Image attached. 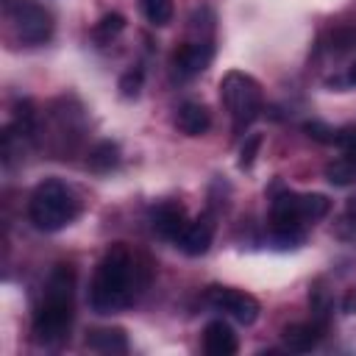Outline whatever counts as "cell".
Returning a JSON list of instances; mask_svg holds the SVG:
<instances>
[{
	"label": "cell",
	"mask_w": 356,
	"mask_h": 356,
	"mask_svg": "<svg viewBox=\"0 0 356 356\" xmlns=\"http://www.w3.org/2000/svg\"><path fill=\"white\" fill-rule=\"evenodd\" d=\"M334 145L342 150V156H348L350 161H356V128H342V131H337Z\"/></svg>",
	"instance_id": "cb8c5ba5"
},
{
	"label": "cell",
	"mask_w": 356,
	"mask_h": 356,
	"mask_svg": "<svg viewBox=\"0 0 356 356\" xmlns=\"http://www.w3.org/2000/svg\"><path fill=\"white\" fill-rule=\"evenodd\" d=\"M78 211H81L78 195L72 192V186H67L58 178H44L28 200V217H31L33 228H39L44 234H53V231H61L64 225H70L78 217Z\"/></svg>",
	"instance_id": "3957f363"
},
{
	"label": "cell",
	"mask_w": 356,
	"mask_h": 356,
	"mask_svg": "<svg viewBox=\"0 0 356 356\" xmlns=\"http://www.w3.org/2000/svg\"><path fill=\"white\" fill-rule=\"evenodd\" d=\"M72 289H75V273L67 264H58L47 281L42 300L33 312V339L44 348H56L67 339L72 325Z\"/></svg>",
	"instance_id": "7a4b0ae2"
},
{
	"label": "cell",
	"mask_w": 356,
	"mask_h": 356,
	"mask_svg": "<svg viewBox=\"0 0 356 356\" xmlns=\"http://www.w3.org/2000/svg\"><path fill=\"white\" fill-rule=\"evenodd\" d=\"M214 58V42L211 39H189L172 53V70L178 78H195L209 70Z\"/></svg>",
	"instance_id": "52a82bcc"
},
{
	"label": "cell",
	"mask_w": 356,
	"mask_h": 356,
	"mask_svg": "<svg viewBox=\"0 0 356 356\" xmlns=\"http://www.w3.org/2000/svg\"><path fill=\"white\" fill-rule=\"evenodd\" d=\"M303 131H306V134H309L314 142H323V145H334V139H337V131H334L331 125L320 122V120L306 122V125H303Z\"/></svg>",
	"instance_id": "603a6c76"
},
{
	"label": "cell",
	"mask_w": 356,
	"mask_h": 356,
	"mask_svg": "<svg viewBox=\"0 0 356 356\" xmlns=\"http://www.w3.org/2000/svg\"><path fill=\"white\" fill-rule=\"evenodd\" d=\"M6 17L11 22L14 36L22 44H42L53 36V17L42 6L31 0H8L6 3Z\"/></svg>",
	"instance_id": "5b68a950"
},
{
	"label": "cell",
	"mask_w": 356,
	"mask_h": 356,
	"mask_svg": "<svg viewBox=\"0 0 356 356\" xmlns=\"http://www.w3.org/2000/svg\"><path fill=\"white\" fill-rule=\"evenodd\" d=\"M334 236L342 242H356V195L348 197L339 217L334 220Z\"/></svg>",
	"instance_id": "e0dca14e"
},
{
	"label": "cell",
	"mask_w": 356,
	"mask_h": 356,
	"mask_svg": "<svg viewBox=\"0 0 356 356\" xmlns=\"http://www.w3.org/2000/svg\"><path fill=\"white\" fill-rule=\"evenodd\" d=\"M325 178H328V184H334V186H348V184H353V181H356V161H350L348 156L334 159L331 164H325Z\"/></svg>",
	"instance_id": "ac0fdd59"
},
{
	"label": "cell",
	"mask_w": 356,
	"mask_h": 356,
	"mask_svg": "<svg viewBox=\"0 0 356 356\" xmlns=\"http://www.w3.org/2000/svg\"><path fill=\"white\" fill-rule=\"evenodd\" d=\"M339 86H356V64L348 67V72L342 75V81H337Z\"/></svg>",
	"instance_id": "484cf974"
},
{
	"label": "cell",
	"mask_w": 356,
	"mask_h": 356,
	"mask_svg": "<svg viewBox=\"0 0 356 356\" xmlns=\"http://www.w3.org/2000/svg\"><path fill=\"white\" fill-rule=\"evenodd\" d=\"M220 100H222L225 111L231 114V122H234L236 134H245L259 120V114L264 108V97H261L259 81L253 75H248V72H239V70H231V72L222 75Z\"/></svg>",
	"instance_id": "277c9868"
},
{
	"label": "cell",
	"mask_w": 356,
	"mask_h": 356,
	"mask_svg": "<svg viewBox=\"0 0 356 356\" xmlns=\"http://www.w3.org/2000/svg\"><path fill=\"white\" fill-rule=\"evenodd\" d=\"M339 309H342V314H353V312H356V286H350V289L342 295Z\"/></svg>",
	"instance_id": "d4e9b609"
},
{
	"label": "cell",
	"mask_w": 356,
	"mask_h": 356,
	"mask_svg": "<svg viewBox=\"0 0 356 356\" xmlns=\"http://www.w3.org/2000/svg\"><path fill=\"white\" fill-rule=\"evenodd\" d=\"M323 331L325 325L320 320H312V323H292L281 331V339H284V348L286 350H295V353H306L312 348H317V342L323 339Z\"/></svg>",
	"instance_id": "30bf717a"
},
{
	"label": "cell",
	"mask_w": 356,
	"mask_h": 356,
	"mask_svg": "<svg viewBox=\"0 0 356 356\" xmlns=\"http://www.w3.org/2000/svg\"><path fill=\"white\" fill-rule=\"evenodd\" d=\"M122 28H125V17L122 14H117V11H111V14H106L97 25H95V39L100 42V44H106V42H111L114 36H120L122 33Z\"/></svg>",
	"instance_id": "ffe728a7"
},
{
	"label": "cell",
	"mask_w": 356,
	"mask_h": 356,
	"mask_svg": "<svg viewBox=\"0 0 356 356\" xmlns=\"http://www.w3.org/2000/svg\"><path fill=\"white\" fill-rule=\"evenodd\" d=\"M150 225H153V231H156L161 239L175 242V239L181 236V231L186 228V211H184L181 203H175V200H164V203H159V206L153 209V214H150Z\"/></svg>",
	"instance_id": "9c48e42d"
},
{
	"label": "cell",
	"mask_w": 356,
	"mask_h": 356,
	"mask_svg": "<svg viewBox=\"0 0 356 356\" xmlns=\"http://www.w3.org/2000/svg\"><path fill=\"white\" fill-rule=\"evenodd\" d=\"M142 14L150 25L161 28L172 19V0H142Z\"/></svg>",
	"instance_id": "d6986e66"
},
{
	"label": "cell",
	"mask_w": 356,
	"mask_h": 356,
	"mask_svg": "<svg viewBox=\"0 0 356 356\" xmlns=\"http://www.w3.org/2000/svg\"><path fill=\"white\" fill-rule=\"evenodd\" d=\"M19 139H31L36 134V111L31 100H19L14 108V122L8 125Z\"/></svg>",
	"instance_id": "2e32d148"
},
{
	"label": "cell",
	"mask_w": 356,
	"mask_h": 356,
	"mask_svg": "<svg viewBox=\"0 0 356 356\" xmlns=\"http://www.w3.org/2000/svg\"><path fill=\"white\" fill-rule=\"evenodd\" d=\"M147 284V275L142 273V267L136 264V259L125 250V248H111L89 284V306L97 314H111L120 312L125 306H131L139 295V289Z\"/></svg>",
	"instance_id": "6da1fadb"
},
{
	"label": "cell",
	"mask_w": 356,
	"mask_h": 356,
	"mask_svg": "<svg viewBox=\"0 0 356 356\" xmlns=\"http://www.w3.org/2000/svg\"><path fill=\"white\" fill-rule=\"evenodd\" d=\"M206 303L211 309L234 317L242 325H253L259 320V312H261V306L253 295H248L242 289H234V286H217V284L206 289Z\"/></svg>",
	"instance_id": "8992f818"
},
{
	"label": "cell",
	"mask_w": 356,
	"mask_h": 356,
	"mask_svg": "<svg viewBox=\"0 0 356 356\" xmlns=\"http://www.w3.org/2000/svg\"><path fill=\"white\" fill-rule=\"evenodd\" d=\"M117 164H120V147H117V142H111V139L97 142V145L89 150V156H86V167H89L92 172H108V170H114Z\"/></svg>",
	"instance_id": "5bb4252c"
},
{
	"label": "cell",
	"mask_w": 356,
	"mask_h": 356,
	"mask_svg": "<svg viewBox=\"0 0 356 356\" xmlns=\"http://www.w3.org/2000/svg\"><path fill=\"white\" fill-rule=\"evenodd\" d=\"M175 125L186 136H203L211 128V114L200 103H184L178 108V114H175Z\"/></svg>",
	"instance_id": "7c38bea8"
},
{
	"label": "cell",
	"mask_w": 356,
	"mask_h": 356,
	"mask_svg": "<svg viewBox=\"0 0 356 356\" xmlns=\"http://www.w3.org/2000/svg\"><path fill=\"white\" fill-rule=\"evenodd\" d=\"M211 239H214V214L211 211H203L197 220L186 222V228L181 231V236L175 239V245L186 256H203L209 250Z\"/></svg>",
	"instance_id": "ba28073f"
},
{
	"label": "cell",
	"mask_w": 356,
	"mask_h": 356,
	"mask_svg": "<svg viewBox=\"0 0 356 356\" xmlns=\"http://www.w3.org/2000/svg\"><path fill=\"white\" fill-rule=\"evenodd\" d=\"M328 211H331V200H328L325 195H320V192L298 195V214H300V220H303L306 225L323 220Z\"/></svg>",
	"instance_id": "9a60e30c"
},
{
	"label": "cell",
	"mask_w": 356,
	"mask_h": 356,
	"mask_svg": "<svg viewBox=\"0 0 356 356\" xmlns=\"http://www.w3.org/2000/svg\"><path fill=\"white\" fill-rule=\"evenodd\" d=\"M236 334L225 320H211L203 328V350L209 356H231L236 353Z\"/></svg>",
	"instance_id": "8fae6325"
},
{
	"label": "cell",
	"mask_w": 356,
	"mask_h": 356,
	"mask_svg": "<svg viewBox=\"0 0 356 356\" xmlns=\"http://www.w3.org/2000/svg\"><path fill=\"white\" fill-rule=\"evenodd\" d=\"M142 78H145V72L139 70V67H134V70H128L122 78H120V95L122 97H139V89H142Z\"/></svg>",
	"instance_id": "7402d4cb"
},
{
	"label": "cell",
	"mask_w": 356,
	"mask_h": 356,
	"mask_svg": "<svg viewBox=\"0 0 356 356\" xmlns=\"http://www.w3.org/2000/svg\"><path fill=\"white\" fill-rule=\"evenodd\" d=\"M261 134H248L245 136V142H242V147H239V167L242 170H250L253 167V161H256V156H259V147H261Z\"/></svg>",
	"instance_id": "44dd1931"
},
{
	"label": "cell",
	"mask_w": 356,
	"mask_h": 356,
	"mask_svg": "<svg viewBox=\"0 0 356 356\" xmlns=\"http://www.w3.org/2000/svg\"><path fill=\"white\" fill-rule=\"evenodd\" d=\"M86 345L97 353H125L128 337L122 328H95V331H89Z\"/></svg>",
	"instance_id": "4fadbf2b"
}]
</instances>
